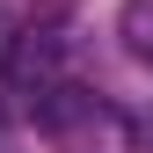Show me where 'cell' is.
<instances>
[{"label": "cell", "instance_id": "obj_1", "mask_svg": "<svg viewBox=\"0 0 153 153\" xmlns=\"http://www.w3.org/2000/svg\"><path fill=\"white\" fill-rule=\"evenodd\" d=\"M29 109H36V124L51 131L59 153H131L124 109H109L102 95H88V88H73V80H36Z\"/></svg>", "mask_w": 153, "mask_h": 153}, {"label": "cell", "instance_id": "obj_2", "mask_svg": "<svg viewBox=\"0 0 153 153\" xmlns=\"http://www.w3.org/2000/svg\"><path fill=\"white\" fill-rule=\"evenodd\" d=\"M117 36H124V51L153 73V0H124L117 7Z\"/></svg>", "mask_w": 153, "mask_h": 153}]
</instances>
